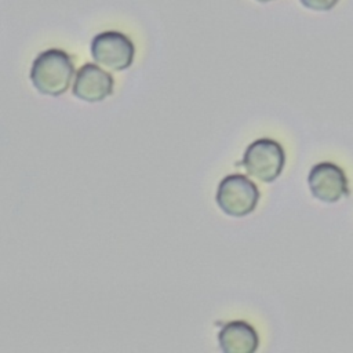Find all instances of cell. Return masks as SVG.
Listing matches in <instances>:
<instances>
[{
  "label": "cell",
  "instance_id": "7a4b0ae2",
  "mask_svg": "<svg viewBox=\"0 0 353 353\" xmlns=\"http://www.w3.org/2000/svg\"><path fill=\"white\" fill-rule=\"evenodd\" d=\"M259 200L256 185L247 176L233 174L225 176L216 190L219 208L232 216H244L252 212Z\"/></svg>",
  "mask_w": 353,
  "mask_h": 353
},
{
  "label": "cell",
  "instance_id": "9c48e42d",
  "mask_svg": "<svg viewBox=\"0 0 353 353\" xmlns=\"http://www.w3.org/2000/svg\"><path fill=\"white\" fill-rule=\"evenodd\" d=\"M259 3H270V1H274V0H256Z\"/></svg>",
  "mask_w": 353,
  "mask_h": 353
},
{
  "label": "cell",
  "instance_id": "ba28073f",
  "mask_svg": "<svg viewBox=\"0 0 353 353\" xmlns=\"http://www.w3.org/2000/svg\"><path fill=\"white\" fill-rule=\"evenodd\" d=\"M301 4L312 11H330L339 0H299Z\"/></svg>",
  "mask_w": 353,
  "mask_h": 353
},
{
  "label": "cell",
  "instance_id": "52a82bcc",
  "mask_svg": "<svg viewBox=\"0 0 353 353\" xmlns=\"http://www.w3.org/2000/svg\"><path fill=\"white\" fill-rule=\"evenodd\" d=\"M218 341L225 353H252L259 342L254 327L241 320L228 323L219 331Z\"/></svg>",
  "mask_w": 353,
  "mask_h": 353
},
{
  "label": "cell",
  "instance_id": "6da1fadb",
  "mask_svg": "<svg viewBox=\"0 0 353 353\" xmlns=\"http://www.w3.org/2000/svg\"><path fill=\"white\" fill-rule=\"evenodd\" d=\"M73 73L70 57L62 50L51 48L40 52L33 61L30 80L39 92L58 97L69 88Z\"/></svg>",
  "mask_w": 353,
  "mask_h": 353
},
{
  "label": "cell",
  "instance_id": "8992f818",
  "mask_svg": "<svg viewBox=\"0 0 353 353\" xmlns=\"http://www.w3.org/2000/svg\"><path fill=\"white\" fill-rule=\"evenodd\" d=\"M113 77L94 63L83 65L74 79L73 94L85 102H101L113 91Z\"/></svg>",
  "mask_w": 353,
  "mask_h": 353
},
{
  "label": "cell",
  "instance_id": "3957f363",
  "mask_svg": "<svg viewBox=\"0 0 353 353\" xmlns=\"http://www.w3.org/2000/svg\"><path fill=\"white\" fill-rule=\"evenodd\" d=\"M284 163V149L279 142L269 138L250 143L243 159L245 171L262 182L274 181L281 174Z\"/></svg>",
  "mask_w": 353,
  "mask_h": 353
},
{
  "label": "cell",
  "instance_id": "277c9868",
  "mask_svg": "<svg viewBox=\"0 0 353 353\" xmlns=\"http://www.w3.org/2000/svg\"><path fill=\"white\" fill-rule=\"evenodd\" d=\"M91 54L98 65L110 70H124L131 66L135 48L124 33L108 30L98 33L92 39Z\"/></svg>",
  "mask_w": 353,
  "mask_h": 353
},
{
  "label": "cell",
  "instance_id": "5b68a950",
  "mask_svg": "<svg viewBox=\"0 0 353 353\" xmlns=\"http://www.w3.org/2000/svg\"><path fill=\"white\" fill-rule=\"evenodd\" d=\"M312 194L325 203H335L347 194L345 172L332 163L316 164L307 176Z\"/></svg>",
  "mask_w": 353,
  "mask_h": 353
}]
</instances>
